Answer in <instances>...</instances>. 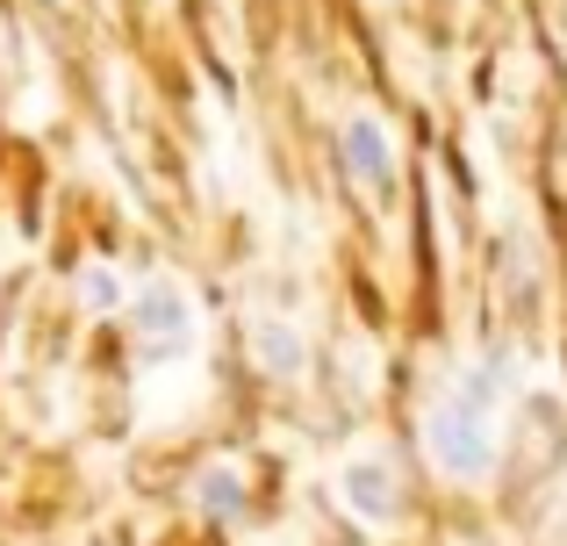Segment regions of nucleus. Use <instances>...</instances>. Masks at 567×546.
<instances>
[{
  "instance_id": "nucleus-1",
  "label": "nucleus",
  "mask_w": 567,
  "mask_h": 546,
  "mask_svg": "<svg viewBox=\"0 0 567 546\" xmlns=\"http://www.w3.org/2000/svg\"><path fill=\"white\" fill-rule=\"evenodd\" d=\"M424 446L439 461V475L488 482V467H496V374L488 367L453 381V395L424 418Z\"/></svg>"
},
{
  "instance_id": "nucleus-2",
  "label": "nucleus",
  "mask_w": 567,
  "mask_h": 546,
  "mask_svg": "<svg viewBox=\"0 0 567 546\" xmlns=\"http://www.w3.org/2000/svg\"><path fill=\"white\" fill-rule=\"evenodd\" d=\"M130 331H137L144 360H181L194 346V302L181 280H144L137 302H130Z\"/></svg>"
},
{
  "instance_id": "nucleus-3",
  "label": "nucleus",
  "mask_w": 567,
  "mask_h": 546,
  "mask_svg": "<svg viewBox=\"0 0 567 546\" xmlns=\"http://www.w3.org/2000/svg\"><path fill=\"white\" fill-rule=\"evenodd\" d=\"M338 504H346L352 518H367V525H388V518H395V504H402L395 467H388L381 453H352V461L338 467Z\"/></svg>"
},
{
  "instance_id": "nucleus-4",
  "label": "nucleus",
  "mask_w": 567,
  "mask_h": 546,
  "mask_svg": "<svg viewBox=\"0 0 567 546\" xmlns=\"http://www.w3.org/2000/svg\"><path fill=\"white\" fill-rule=\"evenodd\" d=\"M338 152H346V173L360 187H374V195L395 181V144H388V130L374 123V115H352L346 137H338Z\"/></svg>"
},
{
  "instance_id": "nucleus-5",
  "label": "nucleus",
  "mask_w": 567,
  "mask_h": 546,
  "mask_svg": "<svg viewBox=\"0 0 567 546\" xmlns=\"http://www.w3.org/2000/svg\"><path fill=\"white\" fill-rule=\"evenodd\" d=\"M251 352H259V367L274 381H295L309 367V346H302V331L295 323H280V317H266V323H251Z\"/></svg>"
},
{
  "instance_id": "nucleus-6",
  "label": "nucleus",
  "mask_w": 567,
  "mask_h": 546,
  "mask_svg": "<svg viewBox=\"0 0 567 546\" xmlns=\"http://www.w3.org/2000/svg\"><path fill=\"white\" fill-rule=\"evenodd\" d=\"M194 496H202L208 518H237V511H245V475H237V467H208V475L194 482Z\"/></svg>"
},
{
  "instance_id": "nucleus-7",
  "label": "nucleus",
  "mask_w": 567,
  "mask_h": 546,
  "mask_svg": "<svg viewBox=\"0 0 567 546\" xmlns=\"http://www.w3.org/2000/svg\"><path fill=\"white\" fill-rule=\"evenodd\" d=\"M80 295H86V309H115V302H123L115 274H80Z\"/></svg>"
}]
</instances>
